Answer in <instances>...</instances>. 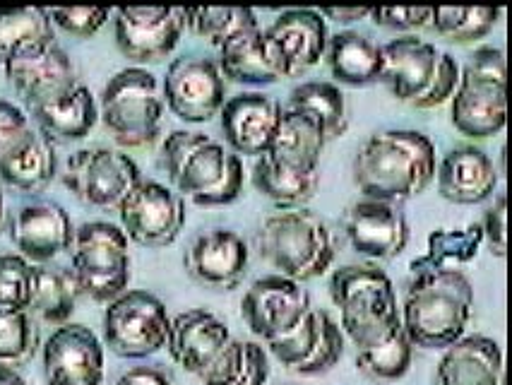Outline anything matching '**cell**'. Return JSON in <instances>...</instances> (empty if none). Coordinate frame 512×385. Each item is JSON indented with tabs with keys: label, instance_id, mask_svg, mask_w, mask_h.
<instances>
[{
	"label": "cell",
	"instance_id": "6da1fadb",
	"mask_svg": "<svg viewBox=\"0 0 512 385\" xmlns=\"http://www.w3.org/2000/svg\"><path fill=\"white\" fill-rule=\"evenodd\" d=\"M436 145L419 130H380L354 157V183L366 200L404 203L436 179Z\"/></svg>",
	"mask_w": 512,
	"mask_h": 385
},
{
	"label": "cell",
	"instance_id": "7a4b0ae2",
	"mask_svg": "<svg viewBox=\"0 0 512 385\" xmlns=\"http://www.w3.org/2000/svg\"><path fill=\"white\" fill-rule=\"evenodd\" d=\"M474 313V287L464 272L414 275L400 321L412 347L448 349L464 337Z\"/></svg>",
	"mask_w": 512,
	"mask_h": 385
},
{
	"label": "cell",
	"instance_id": "3957f363",
	"mask_svg": "<svg viewBox=\"0 0 512 385\" xmlns=\"http://www.w3.org/2000/svg\"><path fill=\"white\" fill-rule=\"evenodd\" d=\"M332 304L339 308V330L356 352L400 333V301L385 270L371 263L344 265L330 277Z\"/></svg>",
	"mask_w": 512,
	"mask_h": 385
},
{
	"label": "cell",
	"instance_id": "277c9868",
	"mask_svg": "<svg viewBox=\"0 0 512 385\" xmlns=\"http://www.w3.org/2000/svg\"><path fill=\"white\" fill-rule=\"evenodd\" d=\"M255 244L270 268L299 284L323 277L337 253L327 224L306 207L279 210L267 217Z\"/></svg>",
	"mask_w": 512,
	"mask_h": 385
},
{
	"label": "cell",
	"instance_id": "5b68a950",
	"mask_svg": "<svg viewBox=\"0 0 512 385\" xmlns=\"http://www.w3.org/2000/svg\"><path fill=\"white\" fill-rule=\"evenodd\" d=\"M505 53L498 46H481L460 68V85L450 99V118L457 133L474 140L498 135L508 121Z\"/></svg>",
	"mask_w": 512,
	"mask_h": 385
},
{
	"label": "cell",
	"instance_id": "8992f818",
	"mask_svg": "<svg viewBox=\"0 0 512 385\" xmlns=\"http://www.w3.org/2000/svg\"><path fill=\"white\" fill-rule=\"evenodd\" d=\"M99 118L123 147H145L159 138L164 121L162 82L147 68L130 65L106 82Z\"/></svg>",
	"mask_w": 512,
	"mask_h": 385
},
{
	"label": "cell",
	"instance_id": "52a82bcc",
	"mask_svg": "<svg viewBox=\"0 0 512 385\" xmlns=\"http://www.w3.org/2000/svg\"><path fill=\"white\" fill-rule=\"evenodd\" d=\"M70 272L80 294L111 304L130 284V241L118 224L85 222L75 229Z\"/></svg>",
	"mask_w": 512,
	"mask_h": 385
},
{
	"label": "cell",
	"instance_id": "ba28073f",
	"mask_svg": "<svg viewBox=\"0 0 512 385\" xmlns=\"http://www.w3.org/2000/svg\"><path fill=\"white\" fill-rule=\"evenodd\" d=\"M169 328L171 316L164 301L145 289H128L106 304L104 345L123 359H145L162 352Z\"/></svg>",
	"mask_w": 512,
	"mask_h": 385
},
{
	"label": "cell",
	"instance_id": "9c48e42d",
	"mask_svg": "<svg viewBox=\"0 0 512 385\" xmlns=\"http://www.w3.org/2000/svg\"><path fill=\"white\" fill-rule=\"evenodd\" d=\"M142 181L133 157L111 147H87L65 164L63 183L82 203L106 212H118L123 200Z\"/></svg>",
	"mask_w": 512,
	"mask_h": 385
},
{
	"label": "cell",
	"instance_id": "30bf717a",
	"mask_svg": "<svg viewBox=\"0 0 512 385\" xmlns=\"http://www.w3.org/2000/svg\"><path fill=\"white\" fill-rule=\"evenodd\" d=\"M234 152L198 130H171L162 142V167L174 191L195 205L224 179Z\"/></svg>",
	"mask_w": 512,
	"mask_h": 385
},
{
	"label": "cell",
	"instance_id": "8fae6325",
	"mask_svg": "<svg viewBox=\"0 0 512 385\" xmlns=\"http://www.w3.org/2000/svg\"><path fill=\"white\" fill-rule=\"evenodd\" d=\"M118 217L128 241L164 248L174 244L186 227V203L174 188L142 179L118 207Z\"/></svg>",
	"mask_w": 512,
	"mask_h": 385
},
{
	"label": "cell",
	"instance_id": "7c38bea8",
	"mask_svg": "<svg viewBox=\"0 0 512 385\" xmlns=\"http://www.w3.org/2000/svg\"><path fill=\"white\" fill-rule=\"evenodd\" d=\"M164 104L183 123H207L219 116L226 102V85L217 63L205 56H181L166 68L162 80Z\"/></svg>",
	"mask_w": 512,
	"mask_h": 385
},
{
	"label": "cell",
	"instance_id": "4fadbf2b",
	"mask_svg": "<svg viewBox=\"0 0 512 385\" xmlns=\"http://www.w3.org/2000/svg\"><path fill=\"white\" fill-rule=\"evenodd\" d=\"M311 308V296L303 284L282 275H270L250 284L241 301V316L250 333L265 345L299 328Z\"/></svg>",
	"mask_w": 512,
	"mask_h": 385
},
{
	"label": "cell",
	"instance_id": "5bb4252c",
	"mask_svg": "<svg viewBox=\"0 0 512 385\" xmlns=\"http://www.w3.org/2000/svg\"><path fill=\"white\" fill-rule=\"evenodd\" d=\"M183 29V8H118L113 20L118 51L133 63L162 61L178 46Z\"/></svg>",
	"mask_w": 512,
	"mask_h": 385
},
{
	"label": "cell",
	"instance_id": "9a60e30c",
	"mask_svg": "<svg viewBox=\"0 0 512 385\" xmlns=\"http://www.w3.org/2000/svg\"><path fill=\"white\" fill-rule=\"evenodd\" d=\"M73 239V219L58 203L37 200L17 207L10 217V241L17 248V256L32 265H46L61 253H70Z\"/></svg>",
	"mask_w": 512,
	"mask_h": 385
},
{
	"label": "cell",
	"instance_id": "2e32d148",
	"mask_svg": "<svg viewBox=\"0 0 512 385\" xmlns=\"http://www.w3.org/2000/svg\"><path fill=\"white\" fill-rule=\"evenodd\" d=\"M49 385L104 383V345L80 323H65L41 347Z\"/></svg>",
	"mask_w": 512,
	"mask_h": 385
},
{
	"label": "cell",
	"instance_id": "e0dca14e",
	"mask_svg": "<svg viewBox=\"0 0 512 385\" xmlns=\"http://www.w3.org/2000/svg\"><path fill=\"white\" fill-rule=\"evenodd\" d=\"M284 109L263 92H243L226 99L219 123L226 145L238 157H263L270 152Z\"/></svg>",
	"mask_w": 512,
	"mask_h": 385
},
{
	"label": "cell",
	"instance_id": "ac0fdd59",
	"mask_svg": "<svg viewBox=\"0 0 512 385\" xmlns=\"http://www.w3.org/2000/svg\"><path fill=\"white\" fill-rule=\"evenodd\" d=\"M265 37L275 51L284 80H291L323 61L330 34L318 10H287L265 29Z\"/></svg>",
	"mask_w": 512,
	"mask_h": 385
},
{
	"label": "cell",
	"instance_id": "d6986e66",
	"mask_svg": "<svg viewBox=\"0 0 512 385\" xmlns=\"http://www.w3.org/2000/svg\"><path fill=\"white\" fill-rule=\"evenodd\" d=\"M351 248L368 260H392L409 244V224L397 205L361 200L351 205L344 219Z\"/></svg>",
	"mask_w": 512,
	"mask_h": 385
},
{
	"label": "cell",
	"instance_id": "ffe728a7",
	"mask_svg": "<svg viewBox=\"0 0 512 385\" xmlns=\"http://www.w3.org/2000/svg\"><path fill=\"white\" fill-rule=\"evenodd\" d=\"M248 246L236 231L212 229L188 246L183 265L195 282L219 292H229L243 282L248 272Z\"/></svg>",
	"mask_w": 512,
	"mask_h": 385
},
{
	"label": "cell",
	"instance_id": "44dd1931",
	"mask_svg": "<svg viewBox=\"0 0 512 385\" xmlns=\"http://www.w3.org/2000/svg\"><path fill=\"white\" fill-rule=\"evenodd\" d=\"M3 70L27 109L46 102L53 94L68 90L70 85L80 80L75 73L73 61L58 46V41L22 53V56L5 63Z\"/></svg>",
	"mask_w": 512,
	"mask_h": 385
},
{
	"label": "cell",
	"instance_id": "7402d4cb",
	"mask_svg": "<svg viewBox=\"0 0 512 385\" xmlns=\"http://www.w3.org/2000/svg\"><path fill=\"white\" fill-rule=\"evenodd\" d=\"M380 53H383L380 82L388 85L392 97L412 104L431 85L443 51L414 34H404V37L380 46Z\"/></svg>",
	"mask_w": 512,
	"mask_h": 385
},
{
	"label": "cell",
	"instance_id": "603a6c76",
	"mask_svg": "<svg viewBox=\"0 0 512 385\" xmlns=\"http://www.w3.org/2000/svg\"><path fill=\"white\" fill-rule=\"evenodd\" d=\"M229 340V325L222 318L205 308H190L171 318L166 349L183 371L200 376Z\"/></svg>",
	"mask_w": 512,
	"mask_h": 385
},
{
	"label": "cell",
	"instance_id": "cb8c5ba5",
	"mask_svg": "<svg viewBox=\"0 0 512 385\" xmlns=\"http://www.w3.org/2000/svg\"><path fill=\"white\" fill-rule=\"evenodd\" d=\"M438 193L455 205H479L498 188L493 159L474 145H460L443 157L436 169Z\"/></svg>",
	"mask_w": 512,
	"mask_h": 385
},
{
	"label": "cell",
	"instance_id": "d4e9b609",
	"mask_svg": "<svg viewBox=\"0 0 512 385\" xmlns=\"http://www.w3.org/2000/svg\"><path fill=\"white\" fill-rule=\"evenodd\" d=\"M217 68L222 77L250 87L275 85V82L284 80L275 51H272L260 22L238 29L229 39L222 41Z\"/></svg>",
	"mask_w": 512,
	"mask_h": 385
},
{
	"label": "cell",
	"instance_id": "484cf974",
	"mask_svg": "<svg viewBox=\"0 0 512 385\" xmlns=\"http://www.w3.org/2000/svg\"><path fill=\"white\" fill-rule=\"evenodd\" d=\"M27 111L34 126L51 142H75L87 138L99 121L97 99L80 80Z\"/></svg>",
	"mask_w": 512,
	"mask_h": 385
},
{
	"label": "cell",
	"instance_id": "4316f807",
	"mask_svg": "<svg viewBox=\"0 0 512 385\" xmlns=\"http://www.w3.org/2000/svg\"><path fill=\"white\" fill-rule=\"evenodd\" d=\"M56 171V147L34 123L0 152V181L22 193L44 191Z\"/></svg>",
	"mask_w": 512,
	"mask_h": 385
},
{
	"label": "cell",
	"instance_id": "83f0119b",
	"mask_svg": "<svg viewBox=\"0 0 512 385\" xmlns=\"http://www.w3.org/2000/svg\"><path fill=\"white\" fill-rule=\"evenodd\" d=\"M503 352L493 337L464 335L443 349L436 385H500Z\"/></svg>",
	"mask_w": 512,
	"mask_h": 385
},
{
	"label": "cell",
	"instance_id": "f1b7e54d",
	"mask_svg": "<svg viewBox=\"0 0 512 385\" xmlns=\"http://www.w3.org/2000/svg\"><path fill=\"white\" fill-rule=\"evenodd\" d=\"M327 68L339 85L366 87L380 82L383 70V53L380 46L366 34L359 32H337L327 39L325 46Z\"/></svg>",
	"mask_w": 512,
	"mask_h": 385
},
{
	"label": "cell",
	"instance_id": "f546056e",
	"mask_svg": "<svg viewBox=\"0 0 512 385\" xmlns=\"http://www.w3.org/2000/svg\"><path fill=\"white\" fill-rule=\"evenodd\" d=\"M481 246H484V231H481L479 222L464 229H436L428 234L426 253L421 258H414L409 270H412V275L460 272V268L476 260Z\"/></svg>",
	"mask_w": 512,
	"mask_h": 385
},
{
	"label": "cell",
	"instance_id": "4dcf8cb0",
	"mask_svg": "<svg viewBox=\"0 0 512 385\" xmlns=\"http://www.w3.org/2000/svg\"><path fill=\"white\" fill-rule=\"evenodd\" d=\"M284 109L311 118L315 126L323 130L327 142L342 138L349 128L347 102H344V94L335 82H301L299 87L291 90Z\"/></svg>",
	"mask_w": 512,
	"mask_h": 385
},
{
	"label": "cell",
	"instance_id": "1f68e13d",
	"mask_svg": "<svg viewBox=\"0 0 512 385\" xmlns=\"http://www.w3.org/2000/svg\"><path fill=\"white\" fill-rule=\"evenodd\" d=\"M327 140L320 126H315L311 118L284 109L275 142L270 147V157L287 167L301 171H318L320 157H323Z\"/></svg>",
	"mask_w": 512,
	"mask_h": 385
},
{
	"label": "cell",
	"instance_id": "d6a6232c",
	"mask_svg": "<svg viewBox=\"0 0 512 385\" xmlns=\"http://www.w3.org/2000/svg\"><path fill=\"white\" fill-rule=\"evenodd\" d=\"M318 171H301L287 164L277 162L270 154L255 159L253 186L265 195L267 200L277 203L282 210L303 207L318 191Z\"/></svg>",
	"mask_w": 512,
	"mask_h": 385
},
{
	"label": "cell",
	"instance_id": "836d02e7",
	"mask_svg": "<svg viewBox=\"0 0 512 385\" xmlns=\"http://www.w3.org/2000/svg\"><path fill=\"white\" fill-rule=\"evenodd\" d=\"M77 296L75 277L70 268H56V265H34V284H32V306L29 311L37 313L44 323L61 325L70 323L73 316Z\"/></svg>",
	"mask_w": 512,
	"mask_h": 385
},
{
	"label": "cell",
	"instance_id": "e575fe53",
	"mask_svg": "<svg viewBox=\"0 0 512 385\" xmlns=\"http://www.w3.org/2000/svg\"><path fill=\"white\" fill-rule=\"evenodd\" d=\"M56 29L44 8H0V65L22 53L53 44Z\"/></svg>",
	"mask_w": 512,
	"mask_h": 385
},
{
	"label": "cell",
	"instance_id": "d590c367",
	"mask_svg": "<svg viewBox=\"0 0 512 385\" xmlns=\"http://www.w3.org/2000/svg\"><path fill=\"white\" fill-rule=\"evenodd\" d=\"M500 8H431V27L450 44H474L498 25Z\"/></svg>",
	"mask_w": 512,
	"mask_h": 385
},
{
	"label": "cell",
	"instance_id": "8d00e7d4",
	"mask_svg": "<svg viewBox=\"0 0 512 385\" xmlns=\"http://www.w3.org/2000/svg\"><path fill=\"white\" fill-rule=\"evenodd\" d=\"M414 357V347L409 342V337L404 335V330L395 333L390 340L380 342L371 349H363V352H356V366L371 376L373 381H400L404 373L409 371Z\"/></svg>",
	"mask_w": 512,
	"mask_h": 385
},
{
	"label": "cell",
	"instance_id": "74e56055",
	"mask_svg": "<svg viewBox=\"0 0 512 385\" xmlns=\"http://www.w3.org/2000/svg\"><path fill=\"white\" fill-rule=\"evenodd\" d=\"M183 20L190 34L217 49L238 29L260 22L250 8H183Z\"/></svg>",
	"mask_w": 512,
	"mask_h": 385
},
{
	"label": "cell",
	"instance_id": "f35d334b",
	"mask_svg": "<svg viewBox=\"0 0 512 385\" xmlns=\"http://www.w3.org/2000/svg\"><path fill=\"white\" fill-rule=\"evenodd\" d=\"M39 333L29 311H3L0 308V366L20 369L37 354Z\"/></svg>",
	"mask_w": 512,
	"mask_h": 385
},
{
	"label": "cell",
	"instance_id": "ab89813d",
	"mask_svg": "<svg viewBox=\"0 0 512 385\" xmlns=\"http://www.w3.org/2000/svg\"><path fill=\"white\" fill-rule=\"evenodd\" d=\"M327 313L320 311V308H311L308 316L303 318L299 328L291 330L289 335L277 337V340L265 342L267 354H272L279 364L287 366V369L296 371L303 361H308V357L315 352L318 347L320 335H323V325H325Z\"/></svg>",
	"mask_w": 512,
	"mask_h": 385
},
{
	"label": "cell",
	"instance_id": "60d3db41",
	"mask_svg": "<svg viewBox=\"0 0 512 385\" xmlns=\"http://www.w3.org/2000/svg\"><path fill=\"white\" fill-rule=\"evenodd\" d=\"M34 265L17 253L0 256V308L29 311L32 306Z\"/></svg>",
	"mask_w": 512,
	"mask_h": 385
},
{
	"label": "cell",
	"instance_id": "b9f144b4",
	"mask_svg": "<svg viewBox=\"0 0 512 385\" xmlns=\"http://www.w3.org/2000/svg\"><path fill=\"white\" fill-rule=\"evenodd\" d=\"M53 29H63L65 34L77 39H89L109 22V8H51L49 10Z\"/></svg>",
	"mask_w": 512,
	"mask_h": 385
},
{
	"label": "cell",
	"instance_id": "7bdbcfd3",
	"mask_svg": "<svg viewBox=\"0 0 512 385\" xmlns=\"http://www.w3.org/2000/svg\"><path fill=\"white\" fill-rule=\"evenodd\" d=\"M342 357H344V335L342 330H339V325L327 316L318 347H315V352L308 357V361H303L299 369H296V373H301V376H320V373L335 369Z\"/></svg>",
	"mask_w": 512,
	"mask_h": 385
},
{
	"label": "cell",
	"instance_id": "ee69618b",
	"mask_svg": "<svg viewBox=\"0 0 512 385\" xmlns=\"http://www.w3.org/2000/svg\"><path fill=\"white\" fill-rule=\"evenodd\" d=\"M457 85H460V65H457V61L450 56V53H440V61L431 85H428V90L421 94L416 102H412V106L421 111L438 109V106L450 102L452 94L457 90Z\"/></svg>",
	"mask_w": 512,
	"mask_h": 385
},
{
	"label": "cell",
	"instance_id": "f6af8a7d",
	"mask_svg": "<svg viewBox=\"0 0 512 385\" xmlns=\"http://www.w3.org/2000/svg\"><path fill=\"white\" fill-rule=\"evenodd\" d=\"M246 366V342L231 337L222 352L200 373L202 385H234Z\"/></svg>",
	"mask_w": 512,
	"mask_h": 385
},
{
	"label": "cell",
	"instance_id": "bcb514c9",
	"mask_svg": "<svg viewBox=\"0 0 512 385\" xmlns=\"http://www.w3.org/2000/svg\"><path fill=\"white\" fill-rule=\"evenodd\" d=\"M479 224L484 231V244H488L493 256L505 258V251H508V200H505V193H496Z\"/></svg>",
	"mask_w": 512,
	"mask_h": 385
},
{
	"label": "cell",
	"instance_id": "7dc6e473",
	"mask_svg": "<svg viewBox=\"0 0 512 385\" xmlns=\"http://www.w3.org/2000/svg\"><path fill=\"white\" fill-rule=\"evenodd\" d=\"M371 20L378 27L397 32H416L431 27V8H371Z\"/></svg>",
	"mask_w": 512,
	"mask_h": 385
},
{
	"label": "cell",
	"instance_id": "c3c4849f",
	"mask_svg": "<svg viewBox=\"0 0 512 385\" xmlns=\"http://www.w3.org/2000/svg\"><path fill=\"white\" fill-rule=\"evenodd\" d=\"M243 179H246V174H243V162L238 154H234V157H231L229 169H226L224 179L219 181V186L214 188L212 193H207L198 205L200 207L231 205L234 200H238V195H241V191H243Z\"/></svg>",
	"mask_w": 512,
	"mask_h": 385
},
{
	"label": "cell",
	"instance_id": "681fc988",
	"mask_svg": "<svg viewBox=\"0 0 512 385\" xmlns=\"http://www.w3.org/2000/svg\"><path fill=\"white\" fill-rule=\"evenodd\" d=\"M270 381V354L260 342H246V366L234 385H267Z\"/></svg>",
	"mask_w": 512,
	"mask_h": 385
},
{
	"label": "cell",
	"instance_id": "f907efd6",
	"mask_svg": "<svg viewBox=\"0 0 512 385\" xmlns=\"http://www.w3.org/2000/svg\"><path fill=\"white\" fill-rule=\"evenodd\" d=\"M32 126V118L27 111H22L20 106L8 102V99H0V152L13 142L17 135H22Z\"/></svg>",
	"mask_w": 512,
	"mask_h": 385
},
{
	"label": "cell",
	"instance_id": "816d5d0a",
	"mask_svg": "<svg viewBox=\"0 0 512 385\" xmlns=\"http://www.w3.org/2000/svg\"><path fill=\"white\" fill-rule=\"evenodd\" d=\"M116 385H171V378L157 366H133L118 378Z\"/></svg>",
	"mask_w": 512,
	"mask_h": 385
},
{
	"label": "cell",
	"instance_id": "f5cc1de1",
	"mask_svg": "<svg viewBox=\"0 0 512 385\" xmlns=\"http://www.w3.org/2000/svg\"><path fill=\"white\" fill-rule=\"evenodd\" d=\"M320 15L337 25H351V22L366 20L371 15V8H320Z\"/></svg>",
	"mask_w": 512,
	"mask_h": 385
},
{
	"label": "cell",
	"instance_id": "db71d44e",
	"mask_svg": "<svg viewBox=\"0 0 512 385\" xmlns=\"http://www.w3.org/2000/svg\"><path fill=\"white\" fill-rule=\"evenodd\" d=\"M0 385H27V383L17 369H5V366H0Z\"/></svg>",
	"mask_w": 512,
	"mask_h": 385
},
{
	"label": "cell",
	"instance_id": "11a10c76",
	"mask_svg": "<svg viewBox=\"0 0 512 385\" xmlns=\"http://www.w3.org/2000/svg\"><path fill=\"white\" fill-rule=\"evenodd\" d=\"M3 219H5V200H3V191H0V227H3Z\"/></svg>",
	"mask_w": 512,
	"mask_h": 385
},
{
	"label": "cell",
	"instance_id": "9f6ffc18",
	"mask_svg": "<svg viewBox=\"0 0 512 385\" xmlns=\"http://www.w3.org/2000/svg\"><path fill=\"white\" fill-rule=\"evenodd\" d=\"M73 385H104V383H73Z\"/></svg>",
	"mask_w": 512,
	"mask_h": 385
}]
</instances>
